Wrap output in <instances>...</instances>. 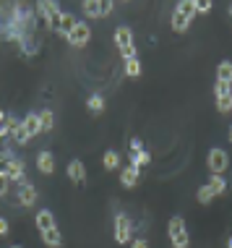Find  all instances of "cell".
I'll list each match as a JSON object with an SVG mask.
<instances>
[{"mask_svg":"<svg viewBox=\"0 0 232 248\" xmlns=\"http://www.w3.org/2000/svg\"><path fill=\"white\" fill-rule=\"evenodd\" d=\"M227 248H232V235H230V240H227Z\"/></svg>","mask_w":232,"mask_h":248,"instance_id":"36","label":"cell"},{"mask_svg":"<svg viewBox=\"0 0 232 248\" xmlns=\"http://www.w3.org/2000/svg\"><path fill=\"white\" fill-rule=\"evenodd\" d=\"M214 94H217V97L232 94V84H227V81H217V84H214Z\"/></svg>","mask_w":232,"mask_h":248,"instance_id":"29","label":"cell"},{"mask_svg":"<svg viewBox=\"0 0 232 248\" xmlns=\"http://www.w3.org/2000/svg\"><path fill=\"white\" fill-rule=\"evenodd\" d=\"M115 45H117V50H130L133 47V31L128 29V26H117L115 29Z\"/></svg>","mask_w":232,"mask_h":248,"instance_id":"8","label":"cell"},{"mask_svg":"<svg viewBox=\"0 0 232 248\" xmlns=\"http://www.w3.org/2000/svg\"><path fill=\"white\" fill-rule=\"evenodd\" d=\"M81 8H84V13L89 18H104V16H110V13H112L115 3H112V0H86Z\"/></svg>","mask_w":232,"mask_h":248,"instance_id":"4","label":"cell"},{"mask_svg":"<svg viewBox=\"0 0 232 248\" xmlns=\"http://www.w3.org/2000/svg\"><path fill=\"white\" fill-rule=\"evenodd\" d=\"M11 159H13V154L0 152V175H8V170H11Z\"/></svg>","mask_w":232,"mask_h":248,"instance_id":"27","label":"cell"},{"mask_svg":"<svg viewBox=\"0 0 232 248\" xmlns=\"http://www.w3.org/2000/svg\"><path fill=\"white\" fill-rule=\"evenodd\" d=\"M196 199H198V204H211V199H217V196L209 186H201V188L196 191Z\"/></svg>","mask_w":232,"mask_h":248,"instance_id":"26","label":"cell"},{"mask_svg":"<svg viewBox=\"0 0 232 248\" xmlns=\"http://www.w3.org/2000/svg\"><path fill=\"white\" fill-rule=\"evenodd\" d=\"M206 11H211L209 0H196V13H206Z\"/></svg>","mask_w":232,"mask_h":248,"instance_id":"32","label":"cell"},{"mask_svg":"<svg viewBox=\"0 0 232 248\" xmlns=\"http://www.w3.org/2000/svg\"><path fill=\"white\" fill-rule=\"evenodd\" d=\"M115 240L120 246H130V240H133V225H130L125 212L115 214Z\"/></svg>","mask_w":232,"mask_h":248,"instance_id":"2","label":"cell"},{"mask_svg":"<svg viewBox=\"0 0 232 248\" xmlns=\"http://www.w3.org/2000/svg\"><path fill=\"white\" fill-rule=\"evenodd\" d=\"M13 248H18V246H13Z\"/></svg>","mask_w":232,"mask_h":248,"instance_id":"39","label":"cell"},{"mask_svg":"<svg viewBox=\"0 0 232 248\" xmlns=\"http://www.w3.org/2000/svg\"><path fill=\"white\" fill-rule=\"evenodd\" d=\"M102 165L107 167V170H117V167H120V154L117 152H104V157H102Z\"/></svg>","mask_w":232,"mask_h":248,"instance_id":"21","label":"cell"},{"mask_svg":"<svg viewBox=\"0 0 232 248\" xmlns=\"http://www.w3.org/2000/svg\"><path fill=\"white\" fill-rule=\"evenodd\" d=\"M206 165H209V172L211 175H224L230 167V157L224 149H209L206 154Z\"/></svg>","mask_w":232,"mask_h":248,"instance_id":"3","label":"cell"},{"mask_svg":"<svg viewBox=\"0 0 232 248\" xmlns=\"http://www.w3.org/2000/svg\"><path fill=\"white\" fill-rule=\"evenodd\" d=\"M8 178H11V183H26V165H24V159H18V157H13L11 159V170H8Z\"/></svg>","mask_w":232,"mask_h":248,"instance_id":"6","label":"cell"},{"mask_svg":"<svg viewBox=\"0 0 232 248\" xmlns=\"http://www.w3.org/2000/svg\"><path fill=\"white\" fill-rule=\"evenodd\" d=\"M167 235H170V243H172V248H188V246H190V235H188V230H185V219L180 217V214L170 217Z\"/></svg>","mask_w":232,"mask_h":248,"instance_id":"1","label":"cell"},{"mask_svg":"<svg viewBox=\"0 0 232 248\" xmlns=\"http://www.w3.org/2000/svg\"><path fill=\"white\" fill-rule=\"evenodd\" d=\"M11 136V125H8V115H3V110H0V139Z\"/></svg>","mask_w":232,"mask_h":248,"instance_id":"30","label":"cell"},{"mask_svg":"<svg viewBox=\"0 0 232 248\" xmlns=\"http://www.w3.org/2000/svg\"><path fill=\"white\" fill-rule=\"evenodd\" d=\"M230 141H232V128H230Z\"/></svg>","mask_w":232,"mask_h":248,"instance_id":"37","label":"cell"},{"mask_svg":"<svg viewBox=\"0 0 232 248\" xmlns=\"http://www.w3.org/2000/svg\"><path fill=\"white\" fill-rule=\"evenodd\" d=\"M11 139H13V141H16V144H21V146H24V144H29V139H31V136H29V133H26V128H24V123H18L16 128H13V133H11Z\"/></svg>","mask_w":232,"mask_h":248,"instance_id":"23","label":"cell"},{"mask_svg":"<svg viewBox=\"0 0 232 248\" xmlns=\"http://www.w3.org/2000/svg\"><path fill=\"white\" fill-rule=\"evenodd\" d=\"M11 232V225H8V219H3L0 217V235H8Z\"/></svg>","mask_w":232,"mask_h":248,"instance_id":"34","label":"cell"},{"mask_svg":"<svg viewBox=\"0 0 232 248\" xmlns=\"http://www.w3.org/2000/svg\"><path fill=\"white\" fill-rule=\"evenodd\" d=\"M130 149H133V154H138L144 149V144H141V139H133V141H130Z\"/></svg>","mask_w":232,"mask_h":248,"instance_id":"35","label":"cell"},{"mask_svg":"<svg viewBox=\"0 0 232 248\" xmlns=\"http://www.w3.org/2000/svg\"><path fill=\"white\" fill-rule=\"evenodd\" d=\"M68 178H71V183H84L86 180V170H84V162H78V159H73V162L68 165Z\"/></svg>","mask_w":232,"mask_h":248,"instance_id":"16","label":"cell"},{"mask_svg":"<svg viewBox=\"0 0 232 248\" xmlns=\"http://www.w3.org/2000/svg\"><path fill=\"white\" fill-rule=\"evenodd\" d=\"M18 201H21L24 206H34V201H37V188L29 183V180L18 186Z\"/></svg>","mask_w":232,"mask_h":248,"instance_id":"9","label":"cell"},{"mask_svg":"<svg viewBox=\"0 0 232 248\" xmlns=\"http://www.w3.org/2000/svg\"><path fill=\"white\" fill-rule=\"evenodd\" d=\"M125 76H128V78H138V76H141V60H138V58L125 60Z\"/></svg>","mask_w":232,"mask_h":248,"instance_id":"20","label":"cell"},{"mask_svg":"<svg viewBox=\"0 0 232 248\" xmlns=\"http://www.w3.org/2000/svg\"><path fill=\"white\" fill-rule=\"evenodd\" d=\"M76 24H78V21L71 16V13H63V16H60V24H58V34H60V37H68L71 31H73Z\"/></svg>","mask_w":232,"mask_h":248,"instance_id":"17","label":"cell"},{"mask_svg":"<svg viewBox=\"0 0 232 248\" xmlns=\"http://www.w3.org/2000/svg\"><path fill=\"white\" fill-rule=\"evenodd\" d=\"M39 120H42V131H52V128H55V115H52V110H47V107L39 112Z\"/></svg>","mask_w":232,"mask_h":248,"instance_id":"25","label":"cell"},{"mask_svg":"<svg viewBox=\"0 0 232 248\" xmlns=\"http://www.w3.org/2000/svg\"><path fill=\"white\" fill-rule=\"evenodd\" d=\"M206 186L214 191V196H224L227 193V180H224V175H211Z\"/></svg>","mask_w":232,"mask_h":248,"instance_id":"18","label":"cell"},{"mask_svg":"<svg viewBox=\"0 0 232 248\" xmlns=\"http://www.w3.org/2000/svg\"><path fill=\"white\" fill-rule=\"evenodd\" d=\"M37 167L39 172H44V175H52L55 172V159H52L50 152H39L37 154Z\"/></svg>","mask_w":232,"mask_h":248,"instance_id":"15","label":"cell"},{"mask_svg":"<svg viewBox=\"0 0 232 248\" xmlns=\"http://www.w3.org/2000/svg\"><path fill=\"white\" fill-rule=\"evenodd\" d=\"M217 110H219V112H230L232 110V94L217 97Z\"/></svg>","mask_w":232,"mask_h":248,"instance_id":"28","label":"cell"},{"mask_svg":"<svg viewBox=\"0 0 232 248\" xmlns=\"http://www.w3.org/2000/svg\"><path fill=\"white\" fill-rule=\"evenodd\" d=\"M39 238H42V243L47 246V248H60V246H63V232L58 230V227H52V230L39 232Z\"/></svg>","mask_w":232,"mask_h":248,"instance_id":"12","label":"cell"},{"mask_svg":"<svg viewBox=\"0 0 232 248\" xmlns=\"http://www.w3.org/2000/svg\"><path fill=\"white\" fill-rule=\"evenodd\" d=\"M130 248H149V243L144 238H133V240H130Z\"/></svg>","mask_w":232,"mask_h":248,"instance_id":"33","label":"cell"},{"mask_svg":"<svg viewBox=\"0 0 232 248\" xmlns=\"http://www.w3.org/2000/svg\"><path fill=\"white\" fill-rule=\"evenodd\" d=\"M190 21H193V18H190V16H185L183 11H177V8H175V13H172V18H170V26H172V31L183 34V31L190 26Z\"/></svg>","mask_w":232,"mask_h":248,"instance_id":"10","label":"cell"},{"mask_svg":"<svg viewBox=\"0 0 232 248\" xmlns=\"http://www.w3.org/2000/svg\"><path fill=\"white\" fill-rule=\"evenodd\" d=\"M37 13H39V18L44 21V26L50 29L52 18L60 13V8H58V3H50V0H47V3H37Z\"/></svg>","mask_w":232,"mask_h":248,"instance_id":"7","label":"cell"},{"mask_svg":"<svg viewBox=\"0 0 232 248\" xmlns=\"http://www.w3.org/2000/svg\"><path fill=\"white\" fill-rule=\"evenodd\" d=\"M86 107H89L94 115H97V112H102L104 110V97L102 94H91L89 99H86Z\"/></svg>","mask_w":232,"mask_h":248,"instance_id":"24","label":"cell"},{"mask_svg":"<svg viewBox=\"0 0 232 248\" xmlns=\"http://www.w3.org/2000/svg\"><path fill=\"white\" fill-rule=\"evenodd\" d=\"M37 227H39V232H44V230H52L55 227V214H52L50 209H39L37 212Z\"/></svg>","mask_w":232,"mask_h":248,"instance_id":"14","label":"cell"},{"mask_svg":"<svg viewBox=\"0 0 232 248\" xmlns=\"http://www.w3.org/2000/svg\"><path fill=\"white\" fill-rule=\"evenodd\" d=\"M120 183H123V188H136L138 186V167H133V165L123 167L120 170Z\"/></svg>","mask_w":232,"mask_h":248,"instance_id":"11","label":"cell"},{"mask_svg":"<svg viewBox=\"0 0 232 248\" xmlns=\"http://www.w3.org/2000/svg\"><path fill=\"white\" fill-rule=\"evenodd\" d=\"M8 191H11V178L0 175V196H8Z\"/></svg>","mask_w":232,"mask_h":248,"instance_id":"31","label":"cell"},{"mask_svg":"<svg viewBox=\"0 0 232 248\" xmlns=\"http://www.w3.org/2000/svg\"><path fill=\"white\" fill-rule=\"evenodd\" d=\"M149 162H151V154H149V149H141L138 154H133V157H130V165L138 167V170H141V167H146Z\"/></svg>","mask_w":232,"mask_h":248,"instance_id":"22","label":"cell"},{"mask_svg":"<svg viewBox=\"0 0 232 248\" xmlns=\"http://www.w3.org/2000/svg\"><path fill=\"white\" fill-rule=\"evenodd\" d=\"M21 123H24V128H26V133H29L31 139H34L37 133H42V120H39V112H29Z\"/></svg>","mask_w":232,"mask_h":248,"instance_id":"13","label":"cell"},{"mask_svg":"<svg viewBox=\"0 0 232 248\" xmlns=\"http://www.w3.org/2000/svg\"><path fill=\"white\" fill-rule=\"evenodd\" d=\"M65 39H68V45H73V47H84V45H89V39H91V29L86 26V21H78L73 26V31H71Z\"/></svg>","mask_w":232,"mask_h":248,"instance_id":"5","label":"cell"},{"mask_svg":"<svg viewBox=\"0 0 232 248\" xmlns=\"http://www.w3.org/2000/svg\"><path fill=\"white\" fill-rule=\"evenodd\" d=\"M230 16H232V8H230Z\"/></svg>","mask_w":232,"mask_h":248,"instance_id":"38","label":"cell"},{"mask_svg":"<svg viewBox=\"0 0 232 248\" xmlns=\"http://www.w3.org/2000/svg\"><path fill=\"white\" fill-rule=\"evenodd\" d=\"M217 81L232 84V60H222V63L217 65Z\"/></svg>","mask_w":232,"mask_h":248,"instance_id":"19","label":"cell"}]
</instances>
